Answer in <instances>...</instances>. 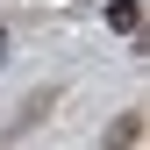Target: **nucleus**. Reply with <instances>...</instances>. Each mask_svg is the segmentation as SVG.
<instances>
[{
    "instance_id": "1",
    "label": "nucleus",
    "mask_w": 150,
    "mask_h": 150,
    "mask_svg": "<svg viewBox=\"0 0 150 150\" xmlns=\"http://www.w3.org/2000/svg\"><path fill=\"white\" fill-rule=\"evenodd\" d=\"M136 136H143V122H136V115H122L115 129H107V150H129V143H136Z\"/></svg>"
},
{
    "instance_id": "2",
    "label": "nucleus",
    "mask_w": 150,
    "mask_h": 150,
    "mask_svg": "<svg viewBox=\"0 0 150 150\" xmlns=\"http://www.w3.org/2000/svg\"><path fill=\"white\" fill-rule=\"evenodd\" d=\"M107 22H115L122 36H136V0H107Z\"/></svg>"
},
{
    "instance_id": "3",
    "label": "nucleus",
    "mask_w": 150,
    "mask_h": 150,
    "mask_svg": "<svg viewBox=\"0 0 150 150\" xmlns=\"http://www.w3.org/2000/svg\"><path fill=\"white\" fill-rule=\"evenodd\" d=\"M0 64H7V29H0Z\"/></svg>"
}]
</instances>
